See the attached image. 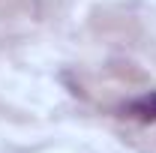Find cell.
Listing matches in <instances>:
<instances>
[{
  "mask_svg": "<svg viewBox=\"0 0 156 153\" xmlns=\"http://www.w3.org/2000/svg\"><path fill=\"white\" fill-rule=\"evenodd\" d=\"M126 111L135 117V120L153 123V120H156V90H150V93H144V96H138L135 102H129V108H126Z\"/></svg>",
  "mask_w": 156,
  "mask_h": 153,
  "instance_id": "obj_1",
  "label": "cell"
}]
</instances>
